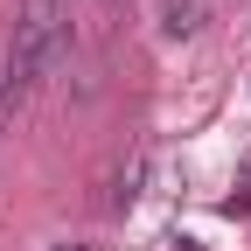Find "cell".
<instances>
[{"label": "cell", "instance_id": "obj_1", "mask_svg": "<svg viewBox=\"0 0 251 251\" xmlns=\"http://www.w3.org/2000/svg\"><path fill=\"white\" fill-rule=\"evenodd\" d=\"M56 49H63V0H21L7 49H0V119L28 105V91L56 63Z\"/></svg>", "mask_w": 251, "mask_h": 251}, {"label": "cell", "instance_id": "obj_2", "mask_svg": "<svg viewBox=\"0 0 251 251\" xmlns=\"http://www.w3.org/2000/svg\"><path fill=\"white\" fill-rule=\"evenodd\" d=\"M161 28L168 35H196L202 28V0H161Z\"/></svg>", "mask_w": 251, "mask_h": 251}, {"label": "cell", "instance_id": "obj_3", "mask_svg": "<svg viewBox=\"0 0 251 251\" xmlns=\"http://www.w3.org/2000/svg\"><path fill=\"white\" fill-rule=\"evenodd\" d=\"M140 181H147V153H133V161L119 168V181H112V209L133 202V196H140Z\"/></svg>", "mask_w": 251, "mask_h": 251}, {"label": "cell", "instance_id": "obj_4", "mask_svg": "<svg viewBox=\"0 0 251 251\" xmlns=\"http://www.w3.org/2000/svg\"><path fill=\"white\" fill-rule=\"evenodd\" d=\"M63 251H70V244H63Z\"/></svg>", "mask_w": 251, "mask_h": 251}]
</instances>
